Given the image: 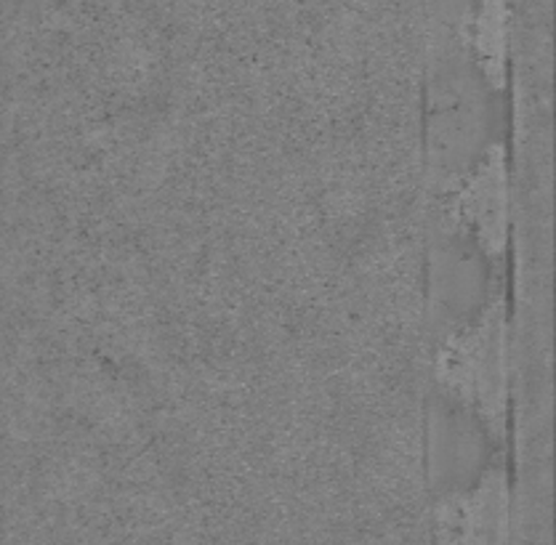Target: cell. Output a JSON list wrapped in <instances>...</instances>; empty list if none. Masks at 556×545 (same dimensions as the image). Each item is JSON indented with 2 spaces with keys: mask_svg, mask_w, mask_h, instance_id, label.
Here are the masks:
<instances>
[{
  "mask_svg": "<svg viewBox=\"0 0 556 545\" xmlns=\"http://www.w3.org/2000/svg\"><path fill=\"white\" fill-rule=\"evenodd\" d=\"M504 314L493 306L466 325L460 333L447 338L440 359V376L447 391L464 405L482 413L488 423H504L506 410V346Z\"/></svg>",
  "mask_w": 556,
  "mask_h": 545,
  "instance_id": "obj_2",
  "label": "cell"
},
{
  "mask_svg": "<svg viewBox=\"0 0 556 545\" xmlns=\"http://www.w3.org/2000/svg\"><path fill=\"white\" fill-rule=\"evenodd\" d=\"M506 479L501 471H490L471 493H466V545H506Z\"/></svg>",
  "mask_w": 556,
  "mask_h": 545,
  "instance_id": "obj_4",
  "label": "cell"
},
{
  "mask_svg": "<svg viewBox=\"0 0 556 545\" xmlns=\"http://www.w3.org/2000/svg\"><path fill=\"white\" fill-rule=\"evenodd\" d=\"M482 136V97L464 59L445 51L431 69L429 88V152L437 179L451 183L477 165Z\"/></svg>",
  "mask_w": 556,
  "mask_h": 545,
  "instance_id": "obj_1",
  "label": "cell"
},
{
  "mask_svg": "<svg viewBox=\"0 0 556 545\" xmlns=\"http://www.w3.org/2000/svg\"><path fill=\"white\" fill-rule=\"evenodd\" d=\"M458 211L466 227H475L484 251L501 256L506 245V163L498 144L484 150L475 168L466 174Z\"/></svg>",
  "mask_w": 556,
  "mask_h": 545,
  "instance_id": "obj_3",
  "label": "cell"
},
{
  "mask_svg": "<svg viewBox=\"0 0 556 545\" xmlns=\"http://www.w3.org/2000/svg\"><path fill=\"white\" fill-rule=\"evenodd\" d=\"M475 51L484 78L493 86H501L506 69V0H479Z\"/></svg>",
  "mask_w": 556,
  "mask_h": 545,
  "instance_id": "obj_5",
  "label": "cell"
}]
</instances>
